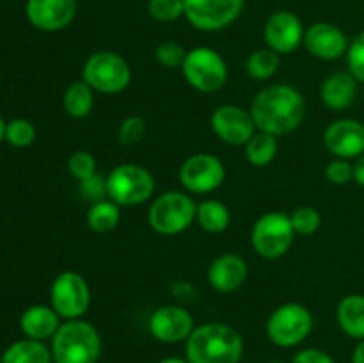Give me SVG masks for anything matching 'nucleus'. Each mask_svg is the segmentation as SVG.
<instances>
[{
  "label": "nucleus",
  "mask_w": 364,
  "mask_h": 363,
  "mask_svg": "<svg viewBox=\"0 0 364 363\" xmlns=\"http://www.w3.org/2000/svg\"><path fill=\"white\" fill-rule=\"evenodd\" d=\"M100 354L102 338L87 320H66L52 337V358L55 363H96Z\"/></svg>",
  "instance_id": "3"
},
{
  "label": "nucleus",
  "mask_w": 364,
  "mask_h": 363,
  "mask_svg": "<svg viewBox=\"0 0 364 363\" xmlns=\"http://www.w3.org/2000/svg\"><path fill=\"white\" fill-rule=\"evenodd\" d=\"M36 139V128L34 125L23 117H16V120L9 121L6 127V141L11 146L16 148H27L34 142Z\"/></svg>",
  "instance_id": "30"
},
{
  "label": "nucleus",
  "mask_w": 364,
  "mask_h": 363,
  "mask_svg": "<svg viewBox=\"0 0 364 363\" xmlns=\"http://www.w3.org/2000/svg\"><path fill=\"white\" fill-rule=\"evenodd\" d=\"M121 210L112 199H100L91 205L87 212V224L96 233H109L119 224Z\"/></svg>",
  "instance_id": "27"
},
{
  "label": "nucleus",
  "mask_w": 364,
  "mask_h": 363,
  "mask_svg": "<svg viewBox=\"0 0 364 363\" xmlns=\"http://www.w3.org/2000/svg\"><path fill=\"white\" fill-rule=\"evenodd\" d=\"M212 130L223 142L231 146H245L256 134V125L251 110L238 105H220L212 114Z\"/></svg>",
  "instance_id": "14"
},
{
  "label": "nucleus",
  "mask_w": 364,
  "mask_h": 363,
  "mask_svg": "<svg viewBox=\"0 0 364 363\" xmlns=\"http://www.w3.org/2000/svg\"><path fill=\"white\" fill-rule=\"evenodd\" d=\"M159 363H191L187 358H178V356H171V358L160 359Z\"/></svg>",
  "instance_id": "41"
},
{
  "label": "nucleus",
  "mask_w": 364,
  "mask_h": 363,
  "mask_svg": "<svg viewBox=\"0 0 364 363\" xmlns=\"http://www.w3.org/2000/svg\"><path fill=\"white\" fill-rule=\"evenodd\" d=\"M323 144L336 159H358L364 153V125L358 120H338L323 132Z\"/></svg>",
  "instance_id": "16"
},
{
  "label": "nucleus",
  "mask_w": 364,
  "mask_h": 363,
  "mask_svg": "<svg viewBox=\"0 0 364 363\" xmlns=\"http://www.w3.org/2000/svg\"><path fill=\"white\" fill-rule=\"evenodd\" d=\"M146 135V121L141 116H128L121 121L119 132H117V137H119L121 146H135L144 139Z\"/></svg>",
  "instance_id": "34"
},
{
  "label": "nucleus",
  "mask_w": 364,
  "mask_h": 363,
  "mask_svg": "<svg viewBox=\"0 0 364 363\" xmlns=\"http://www.w3.org/2000/svg\"><path fill=\"white\" fill-rule=\"evenodd\" d=\"M59 313L52 306L34 305L28 306L20 317V327L23 335L32 340L43 342L45 338H52L59 330Z\"/></svg>",
  "instance_id": "21"
},
{
  "label": "nucleus",
  "mask_w": 364,
  "mask_h": 363,
  "mask_svg": "<svg viewBox=\"0 0 364 363\" xmlns=\"http://www.w3.org/2000/svg\"><path fill=\"white\" fill-rule=\"evenodd\" d=\"M28 21L45 32L66 28L77 14V0H27Z\"/></svg>",
  "instance_id": "17"
},
{
  "label": "nucleus",
  "mask_w": 364,
  "mask_h": 363,
  "mask_svg": "<svg viewBox=\"0 0 364 363\" xmlns=\"http://www.w3.org/2000/svg\"><path fill=\"white\" fill-rule=\"evenodd\" d=\"M304 27L301 18L291 11H276L270 14L263 27V39L267 48L279 56H288L304 45Z\"/></svg>",
  "instance_id": "13"
},
{
  "label": "nucleus",
  "mask_w": 364,
  "mask_h": 363,
  "mask_svg": "<svg viewBox=\"0 0 364 363\" xmlns=\"http://www.w3.org/2000/svg\"><path fill=\"white\" fill-rule=\"evenodd\" d=\"M306 102L290 84H272L262 89L251 103V116L259 132L276 137L294 132L302 123Z\"/></svg>",
  "instance_id": "1"
},
{
  "label": "nucleus",
  "mask_w": 364,
  "mask_h": 363,
  "mask_svg": "<svg viewBox=\"0 0 364 363\" xmlns=\"http://www.w3.org/2000/svg\"><path fill=\"white\" fill-rule=\"evenodd\" d=\"M63 105L68 116L82 120V117L89 116L95 107V91L84 80L73 82L68 85L66 93H64Z\"/></svg>",
  "instance_id": "24"
},
{
  "label": "nucleus",
  "mask_w": 364,
  "mask_h": 363,
  "mask_svg": "<svg viewBox=\"0 0 364 363\" xmlns=\"http://www.w3.org/2000/svg\"><path fill=\"white\" fill-rule=\"evenodd\" d=\"M52 351L43 342L25 338L11 344L4 351L0 363H52Z\"/></svg>",
  "instance_id": "23"
},
{
  "label": "nucleus",
  "mask_w": 364,
  "mask_h": 363,
  "mask_svg": "<svg viewBox=\"0 0 364 363\" xmlns=\"http://www.w3.org/2000/svg\"><path fill=\"white\" fill-rule=\"evenodd\" d=\"M348 73L358 82L364 84V31L355 36L354 41L350 43L347 52Z\"/></svg>",
  "instance_id": "35"
},
{
  "label": "nucleus",
  "mask_w": 364,
  "mask_h": 363,
  "mask_svg": "<svg viewBox=\"0 0 364 363\" xmlns=\"http://www.w3.org/2000/svg\"><path fill=\"white\" fill-rule=\"evenodd\" d=\"M304 46L316 59L334 60L348 52L350 43L340 27L327 21H316L311 27L306 28Z\"/></svg>",
  "instance_id": "18"
},
{
  "label": "nucleus",
  "mask_w": 364,
  "mask_h": 363,
  "mask_svg": "<svg viewBox=\"0 0 364 363\" xmlns=\"http://www.w3.org/2000/svg\"><path fill=\"white\" fill-rule=\"evenodd\" d=\"M245 0H183V16L203 32L223 31L240 16Z\"/></svg>",
  "instance_id": "11"
},
{
  "label": "nucleus",
  "mask_w": 364,
  "mask_h": 363,
  "mask_svg": "<svg viewBox=\"0 0 364 363\" xmlns=\"http://www.w3.org/2000/svg\"><path fill=\"white\" fill-rule=\"evenodd\" d=\"M326 177L331 184L345 185L354 180V166L347 159H334L333 162L327 164Z\"/></svg>",
  "instance_id": "36"
},
{
  "label": "nucleus",
  "mask_w": 364,
  "mask_h": 363,
  "mask_svg": "<svg viewBox=\"0 0 364 363\" xmlns=\"http://www.w3.org/2000/svg\"><path fill=\"white\" fill-rule=\"evenodd\" d=\"M192 331H194V319L183 306H160L149 317V333L164 344H178L187 340Z\"/></svg>",
  "instance_id": "15"
},
{
  "label": "nucleus",
  "mask_w": 364,
  "mask_h": 363,
  "mask_svg": "<svg viewBox=\"0 0 364 363\" xmlns=\"http://www.w3.org/2000/svg\"><path fill=\"white\" fill-rule=\"evenodd\" d=\"M199 226L208 233H223L228 230L231 221L230 209L223 201L217 199H205L198 205V216H196Z\"/></svg>",
  "instance_id": "25"
},
{
  "label": "nucleus",
  "mask_w": 364,
  "mask_h": 363,
  "mask_svg": "<svg viewBox=\"0 0 364 363\" xmlns=\"http://www.w3.org/2000/svg\"><path fill=\"white\" fill-rule=\"evenodd\" d=\"M198 216V205L181 191H169L156 196L148 210V223L156 233L178 235L188 230Z\"/></svg>",
  "instance_id": "4"
},
{
  "label": "nucleus",
  "mask_w": 364,
  "mask_h": 363,
  "mask_svg": "<svg viewBox=\"0 0 364 363\" xmlns=\"http://www.w3.org/2000/svg\"><path fill=\"white\" fill-rule=\"evenodd\" d=\"M247 263L242 256L235 253H226L220 255L210 263L208 267V283L215 288L217 292H235L244 285L247 280Z\"/></svg>",
  "instance_id": "19"
},
{
  "label": "nucleus",
  "mask_w": 364,
  "mask_h": 363,
  "mask_svg": "<svg viewBox=\"0 0 364 363\" xmlns=\"http://www.w3.org/2000/svg\"><path fill=\"white\" fill-rule=\"evenodd\" d=\"M183 0H149L148 14L159 23H171L183 16Z\"/></svg>",
  "instance_id": "29"
},
{
  "label": "nucleus",
  "mask_w": 364,
  "mask_h": 363,
  "mask_svg": "<svg viewBox=\"0 0 364 363\" xmlns=\"http://www.w3.org/2000/svg\"><path fill=\"white\" fill-rule=\"evenodd\" d=\"M185 57H187V50L176 41H164L155 48V59L159 60V64H162L164 68H169V70L183 66Z\"/></svg>",
  "instance_id": "33"
},
{
  "label": "nucleus",
  "mask_w": 364,
  "mask_h": 363,
  "mask_svg": "<svg viewBox=\"0 0 364 363\" xmlns=\"http://www.w3.org/2000/svg\"><path fill=\"white\" fill-rule=\"evenodd\" d=\"M358 95V80L347 71L329 75L320 88V98L331 110H345L354 103Z\"/></svg>",
  "instance_id": "20"
},
{
  "label": "nucleus",
  "mask_w": 364,
  "mask_h": 363,
  "mask_svg": "<svg viewBox=\"0 0 364 363\" xmlns=\"http://www.w3.org/2000/svg\"><path fill=\"white\" fill-rule=\"evenodd\" d=\"M291 363H336L326 351L320 349H304L297 352Z\"/></svg>",
  "instance_id": "38"
},
{
  "label": "nucleus",
  "mask_w": 364,
  "mask_h": 363,
  "mask_svg": "<svg viewBox=\"0 0 364 363\" xmlns=\"http://www.w3.org/2000/svg\"><path fill=\"white\" fill-rule=\"evenodd\" d=\"M178 177L181 185L192 194H208L223 185L226 167L223 160L212 153H196L181 164Z\"/></svg>",
  "instance_id": "12"
},
{
  "label": "nucleus",
  "mask_w": 364,
  "mask_h": 363,
  "mask_svg": "<svg viewBox=\"0 0 364 363\" xmlns=\"http://www.w3.org/2000/svg\"><path fill=\"white\" fill-rule=\"evenodd\" d=\"M80 189L87 198L100 201L103 196H107V180L100 177V174H95V177H91L89 180L80 182Z\"/></svg>",
  "instance_id": "37"
},
{
  "label": "nucleus",
  "mask_w": 364,
  "mask_h": 363,
  "mask_svg": "<svg viewBox=\"0 0 364 363\" xmlns=\"http://www.w3.org/2000/svg\"><path fill=\"white\" fill-rule=\"evenodd\" d=\"M185 352L191 363H238L244 354V340L228 324L206 322L194 327Z\"/></svg>",
  "instance_id": "2"
},
{
  "label": "nucleus",
  "mask_w": 364,
  "mask_h": 363,
  "mask_svg": "<svg viewBox=\"0 0 364 363\" xmlns=\"http://www.w3.org/2000/svg\"><path fill=\"white\" fill-rule=\"evenodd\" d=\"M352 363H364V340L359 342V345L355 347L354 354H352Z\"/></svg>",
  "instance_id": "40"
},
{
  "label": "nucleus",
  "mask_w": 364,
  "mask_h": 363,
  "mask_svg": "<svg viewBox=\"0 0 364 363\" xmlns=\"http://www.w3.org/2000/svg\"><path fill=\"white\" fill-rule=\"evenodd\" d=\"M281 64V56L270 48H262L252 52L245 60V71L255 80H269L277 73Z\"/></svg>",
  "instance_id": "28"
},
{
  "label": "nucleus",
  "mask_w": 364,
  "mask_h": 363,
  "mask_svg": "<svg viewBox=\"0 0 364 363\" xmlns=\"http://www.w3.org/2000/svg\"><path fill=\"white\" fill-rule=\"evenodd\" d=\"M290 219L297 235H313L322 224L318 210L313 206H299L290 214Z\"/></svg>",
  "instance_id": "31"
},
{
  "label": "nucleus",
  "mask_w": 364,
  "mask_h": 363,
  "mask_svg": "<svg viewBox=\"0 0 364 363\" xmlns=\"http://www.w3.org/2000/svg\"><path fill=\"white\" fill-rule=\"evenodd\" d=\"M313 330V315L304 305L287 302L272 312L267 320V335L277 347H295Z\"/></svg>",
  "instance_id": "9"
},
{
  "label": "nucleus",
  "mask_w": 364,
  "mask_h": 363,
  "mask_svg": "<svg viewBox=\"0 0 364 363\" xmlns=\"http://www.w3.org/2000/svg\"><path fill=\"white\" fill-rule=\"evenodd\" d=\"M105 180L107 196L119 206L142 205L155 192V177L139 164H119Z\"/></svg>",
  "instance_id": "5"
},
{
  "label": "nucleus",
  "mask_w": 364,
  "mask_h": 363,
  "mask_svg": "<svg viewBox=\"0 0 364 363\" xmlns=\"http://www.w3.org/2000/svg\"><path fill=\"white\" fill-rule=\"evenodd\" d=\"M68 171H70L71 177L77 178L78 182L89 180V178L96 174L95 155L89 152H84V149L73 152L70 155V159H68Z\"/></svg>",
  "instance_id": "32"
},
{
  "label": "nucleus",
  "mask_w": 364,
  "mask_h": 363,
  "mask_svg": "<svg viewBox=\"0 0 364 363\" xmlns=\"http://www.w3.org/2000/svg\"><path fill=\"white\" fill-rule=\"evenodd\" d=\"M336 319L343 333L358 340H364V295H345L338 305Z\"/></svg>",
  "instance_id": "22"
},
{
  "label": "nucleus",
  "mask_w": 364,
  "mask_h": 363,
  "mask_svg": "<svg viewBox=\"0 0 364 363\" xmlns=\"http://www.w3.org/2000/svg\"><path fill=\"white\" fill-rule=\"evenodd\" d=\"M82 80L102 95H117L130 85V64L119 53L100 50L85 60Z\"/></svg>",
  "instance_id": "6"
},
{
  "label": "nucleus",
  "mask_w": 364,
  "mask_h": 363,
  "mask_svg": "<svg viewBox=\"0 0 364 363\" xmlns=\"http://www.w3.org/2000/svg\"><path fill=\"white\" fill-rule=\"evenodd\" d=\"M354 180L358 182L361 187H364V153L358 157L354 164Z\"/></svg>",
  "instance_id": "39"
},
{
  "label": "nucleus",
  "mask_w": 364,
  "mask_h": 363,
  "mask_svg": "<svg viewBox=\"0 0 364 363\" xmlns=\"http://www.w3.org/2000/svg\"><path fill=\"white\" fill-rule=\"evenodd\" d=\"M277 149H279V144H277L276 135L256 132L245 144V159L251 166L265 167L276 159Z\"/></svg>",
  "instance_id": "26"
},
{
  "label": "nucleus",
  "mask_w": 364,
  "mask_h": 363,
  "mask_svg": "<svg viewBox=\"0 0 364 363\" xmlns=\"http://www.w3.org/2000/svg\"><path fill=\"white\" fill-rule=\"evenodd\" d=\"M181 71L185 80L201 93L219 91L228 80L226 60L217 50L208 46H198L187 52Z\"/></svg>",
  "instance_id": "8"
},
{
  "label": "nucleus",
  "mask_w": 364,
  "mask_h": 363,
  "mask_svg": "<svg viewBox=\"0 0 364 363\" xmlns=\"http://www.w3.org/2000/svg\"><path fill=\"white\" fill-rule=\"evenodd\" d=\"M6 127H7V123L2 120V117H0V142L6 139Z\"/></svg>",
  "instance_id": "42"
},
{
  "label": "nucleus",
  "mask_w": 364,
  "mask_h": 363,
  "mask_svg": "<svg viewBox=\"0 0 364 363\" xmlns=\"http://www.w3.org/2000/svg\"><path fill=\"white\" fill-rule=\"evenodd\" d=\"M50 302L63 319H80L91 305V288L82 274L64 270L53 280L50 288Z\"/></svg>",
  "instance_id": "10"
},
{
  "label": "nucleus",
  "mask_w": 364,
  "mask_h": 363,
  "mask_svg": "<svg viewBox=\"0 0 364 363\" xmlns=\"http://www.w3.org/2000/svg\"><path fill=\"white\" fill-rule=\"evenodd\" d=\"M295 230L288 214H263L252 226L251 244L262 258L276 260L287 255L295 238Z\"/></svg>",
  "instance_id": "7"
}]
</instances>
